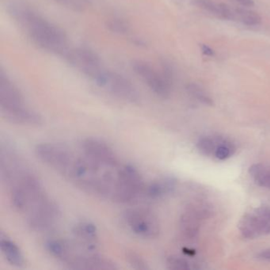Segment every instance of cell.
I'll return each mask as SVG.
<instances>
[{
  "instance_id": "obj_16",
  "label": "cell",
  "mask_w": 270,
  "mask_h": 270,
  "mask_svg": "<svg viewBox=\"0 0 270 270\" xmlns=\"http://www.w3.org/2000/svg\"><path fill=\"white\" fill-rule=\"evenodd\" d=\"M250 175L259 186L270 190V166L258 163L249 168Z\"/></svg>"
},
{
  "instance_id": "obj_26",
  "label": "cell",
  "mask_w": 270,
  "mask_h": 270,
  "mask_svg": "<svg viewBox=\"0 0 270 270\" xmlns=\"http://www.w3.org/2000/svg\"><path fill=\"white\" fill-rule=\"evenodd\" d=\"M257 259L263 262L270 263V249L264 250L261 251L260 253L257 255Z\"/></svg>"
},
{
  "instance_id": "obj_6",
  "label": "cell",
  "mask_w": 270,
  "mask_h": 270,
  "mask_svg": "<svg viewBox=\"0 0 270 270\" xmlns=\"http://www.w3.org/2000/svg\"><path fill=\"white\" fill-rule=\"evenodd\" d=\"M35 155L40 161L62 175L75 152L64 144L42 143L36 146Z\"/></svg>"
},
{
  "instance_id": "obj_5",
  "label": "cell",
  "mask_w": 270,
  "mask_h": 270,
  "mask_svg": "<svg viewBox=\"0 0 270 270\" xmlns=\"http://www.w3.org/2000/svg\"><path fill=\"white\" fill-rule=\"evenodd\" d=\"M65 58L73 67L90 78L98 86L107 71L104 69L99 56L87 48H71Z\"/></svg>"
},
{
  "instance_id": "obj_7",
  "label": "cell",
  "mask_w": 270,
  "mask_h": 270,
  "mask_svg": "<svg viewBox=\"0 0 270 270\" xmlns=\"http://www.w3.org/2000/svg\"><path fill=\"white\" fill-rule=\"evenodd\" d=\"M81 153L94 163L110 169L118 168L121 164L113 148L103 140L86 138L80 144Z\"/></svg>"
},
{
  "instance_id": "obj_3",
  "label": "cell",
  "mask_w": 270,
  "mask_h": 270,
  "mask_svg": "<svg viewBox=\"0 0 270 270\" xmlns=\"http://www.w3.org/2000/svg\"><path fill=\"white\" fill-rule=\"evenodd\" d=\"M145 186L138 169L132 164L121 165L117 171V182L111 201L117 203H129L144 193Z\"/></svg>"
},
{
  "instance_id": "obj_10",
  "label": "cell",
  "mask_w": 270,
  "mask_h": 270,
  "mask_svg": "<svg viewBox=\"0 0 270 270\" xmlns=\"http://www.w3.org/2000/svg\"><path fill=\"white\" fill-rule=\"evenodd\" d=\"M211 210L206 205L197 204L186 208L179 220V228L182 236L188 240H194L199 233L202 221L211 216Z\"/></svg>"
},
{
  "instance_id": "obj_15",
  "label": "cell",
  "mask_w": 270,
  "mask_h": 270,
  "mask_svg": "<svg viewBox=\"0 0 270 270\" xmlns=\"http://www.w3.org/2000/svg\"><path fill=\"white\" fill-rule=\"evenodd\" d=\"M194 4L202 10L224 19L234 20V10L227 4L215 2L214 0H194Z\"/></svg>"
},
{
  "instance_id": "obj_2",
  "label": "cell",
  "mask_w": 270,
  "mask_h": 270,
  "mask_svg": "<svg viewBox=\"0 0 270 270\" xmlns=\"http://www.w3.org/2000/svg\"><path fill=\"white\" fill-rule=\"evenodd\" d=\"M0 108L3 117L16 125L37 127L44 123L39 113L27 107L19 89L2 70L0 71Z\"/></svg>"
},
{
  "instance_id": "obj_22",
  "label": "cell",
  "mask_w": 270,
  "mask_h": 270,
  "mask_svg": "<svg viewBox=\"0 0 270 270\" xmlns=\"http://www.w3.org/2000/svg\"><path fill=\"white\" fill-rule=\"evenodd\" d=\"M126 260L129 266L135 270H146L149 269L148 264L144 258L135 251L127 252Z\"/></svg>"
},
{
  "instance_id": "obj_18",
  "label": "cell",
  "mask_w": 270,
  "mask_h": 270,
  "mask_svg": "<svg viewBox=\"0 0 270 270\" xmlns=\"http://www.w3.org/2000/svg\"><path fill=\"white\" fill-rule=\"evenodd\" d=\"M186 90L187 93L191 96L192 98L197 100L201 103L206 105V106H213V100L212 99L210 95L197 83L190 82V83L186 85Z\"/></svg>"
},
{
  "instance_id": "obj_9",
  "label": "cell",
  "mask_w": 270,
  "mask_h": 270,
  "mask_svg": "<svg viewBox=\"0 0 270 270\" xmlns=\"http://www.w3.org/2000/svg\"><path fill=\"white\" fill-rule=\"evenodd\" d=\"M99 86L106 89L116 98L125 102L132 104L140 102V95L136 86L132 84L131 81L118 73L106 71Z\"/></svg>"
},
{
  "instance_id": "obj_4",
  "label": "cell",
  "mask_w": 270,
  "mask_h": 270,
  "mask_svg": "<svg viewBox=\"0 0 270 270\" xmlns=\"http://www.w3.org/2000/svg\"><path fill=\"white\" fill-rule=\"evenodd\" d=\"M125 225L138 237L154 240L160 233V224L157 216L150 209L135 208L128 209L123 216Z\"/></svg>"
},
{
  "instance_id": "obj_11",
  "label": "cell",
  "mask_w": 270,
  "mask_h": 270,
  "mask_svg": "<svg viewBox=\"0 0 270 270\" xmlns=\"http://www.w3.org/2000/svg\"><path fill=\"white\" fill-rule=\"evenodd\" d=\"M239 228L242 236L249 240L270 234V223L256 211L246 214L240 221Z\"/></svg>"
},
{
  "instance_id": "obj_23",
  "label": "cell",
  "mask_w": 270,
  "mask_h": 270,
  "mask_svg": "<svg viewBox=\"0 0 270 270\" xmlns=\"http://www.w3.org/2000/svg\"><path fill=\"white\" fill-rule=\"evenodd\" d=\"M62 6L75 10V11H84L90 6L89 0H55Z\"/></svg>"
},
{
  "instance_id": "obj_28",
  "label": "cell",
  "mask_w": 270,
  "mask_h": 270,
  "mask_svg": "<svg viewBox=\"0 0 270 270\" xmlns=\"http://www.w3.org/2000/svg\"><path fill=\"white\" fill-rule=\"evenodd\" d=\"M236 1L241 4L242 6H247V7H251L255 5L254 0H236Z\"/></svg>"
},
{
  "instance_id": "obj_12",
  "label": "cell",
  "mask_w": 270,
  "mask_h": 270,
  "mask_svg": "<svg viewBox=\"0 0 270 270\" xmlns=\"http://www.w3.org/2000/svg\"><path fill=\"white\" fill-rule=\"evenodd\" d=\"M72 233L77 244L90 252H97L98 247V228L90 221H80L73 227Z\"/></svg>"
},
{
  "instance_id": "obj_27",
  "label": "cell",
  "mask_w": 270,
  "mask_h": 270,
  "mask_svg": "<svg viewBox=\"0 0 270 270\" xmlns=\"http://www.w3.org/2000/svg\"><path fill=\"white\" fill-rule=\"evenodd\" d=\"M201 51L205 54V56H213L215 55L214 50L206 44H201Z\"/></svg>"
},
{
  "instance_id": "obj_24",
  "label": "cell",
  "mask_w": 270,
  "mask_h": 270,
  "mask_svg": "<svg viewBox=\"0 0 270 270\" xmlns=\"http://www.w3.org/2000/svg\"><path fill=\"white\" fill-rule=\"evenodd\" d=\"M167 267L172 270H189L191 269L188 261L176 256H171L167 259Z\"/></svg>"
},
{
  "instance_id": "obj_1",
  "label": "cell",
  "mask_w": 270,
  "mask_h": 270,
  "mask_svg": "<svg viewBox=\"0 0 270 270\" xmlns=\"http://www.w3.org/2000/svg\"><path fill=\"white\" fill-rule=\"evenodd\" d=\"M9 12L37 46L59 56H67L71 48L63 29L22 4H12Z\"/></svg>"
},
{
  "instance_id": "obj_20",
  "label": "cell",
  "mask_w": 270,
  "mask_h": 270,
  "mask_svg": "<svg viewBox=\"0 0 270 270\" xmlns=\"http://www.w3.org/2000/svg\"><path fill=\"white\" fill-rule=\"evenodd\" d=\"M235 152H236V147L234 144L229 140L222 138L215 152L214 155L215 157L220 160H225L234 155Z\"/></svg>"
},
{
  "instance_id": "obj_13",
  "label": "cell",
  "mask_w": 270,
  "mask_h": 270,
  "mask_svg": "<svg viewBox=\"0 0 270 270\" xmlns=\"http://www.w3.org/2000/svg\"><path fill=\"white\" fill-rule=\"evenodd\" d=\"M0 250L9 264L17 268L24 267L25 259L21 249L3 232L0 235Z\"/></svg>"
},
{
  "instance_id": "obj_14",
  "label": "cell",
  "mask_w": 270,
  "mask_h": 270,
  "mask_svg": "<svg viewBox=\"0 0 270 270\" xmlns=\"http://www.w3.org/2000/svg\"><path fill=\"white\" fill-rule=\"evenodd\" d=\"M177 182L171 177L159 178L145 186L144 194L152 200L161 199L171 194L176 188Z\"/></svg>"
},
{
  "instance_id": "obj_25",
  "label": "cell",
  "mask_w": 270,
  "mask_h": 270,
  "mask_svg": "<svg viewBox=\"0 0 270 270\" xmlns=\"http://www.w3.org/2000/svg\"><path fill=\"white\" fill-rule=\"evenodd\" d=\"M255 211L257 212L260 216L263 217L265 220H267L270 224V206H261V207L258 208L257 209H255Z\"/></svg>"
},
{
  "instance_id": "obj_19",
  "label": "cell",
  "mask_w": 270,
  "mask_h": 270,
  "mask_svg": "<svg viewBox=\"0 0 270 270\" xmlns=\"http://www.w3.org/2000/svg\"><path fill=\"white\" fill-rule=\"evenodd\" d=\"M222 137H212V136H205L200 139L198 142V148L203 155L207 156L214 155L215 152L221 143Z\"/></svg>"
},
{
  "instance_id": "obj_21",
  "label": "cell",
  "mask_w": 270,
  "mask_h": 270,
  "mask_svg": "<svg viewBox=\"0 0 270 270\" xmlns=\"http://www.w3.org/2000/svg\"><path fill=\"white\" fill-rule=\"evenodd\" d=\"M106 26L110 32L116 34H127L129 31V25L126 21L117 17L109 19L106 23Z\"/></svg>"
},
{
  "instance_id": "obj_17",
  "label": "cell",
  "mask_w": 270,
  "mask_h": 270,
  "mask_svg": "<svg viewBox=\"0 0 270 270\" xmlns=\"http://www.w3.org/2000/svg\"><path fill=\"white\" fill-rule=\"evenodd\" d=\"M234 10V20L241 21L242 23L248 26H255L259 25L262 21V17L259 13L246 8H236Z\"/></svg>"
},
{
  "instance_id": "obj_8",
  "label": "cell",
  "mask_w": 270,
  "mask_h": 270,
  "mask_svg": "<svg viewBox=\"0 0 270 270\" xmlns=\"http://www.w3.org/2000/svg\"><path fill=\"white\" fill-rule=\"evenodd\" d=\"M132 67L136 75L148 85L154 94L163 99L170 97L173 83L169 82L161 72H158L152 65L143 60H135L132 62Z\"/></svg>"
}]
</instances>
